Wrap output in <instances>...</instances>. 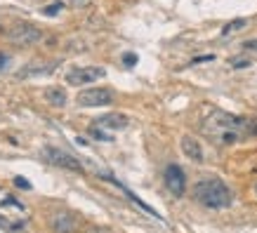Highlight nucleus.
Masks as SVG:
<instances>
[{"instance_id":"nucleus-1","label":"nucleus","mask_w":257,"mask_h":233,"mask_svg":"<svg viewBox=\"0 0 257 233\" xmlns=\"http://www.w3.org/2000/svg\"><path fill=\"white\" fill-rule=\"evenodd\" d=\"M203 134L215 144L231 146L243 139L257 137V118H243L224 111H212L210 116L203 120Z\"/></svg>"},{"instance_id":"nucleus-2","label":"nucleus","mask_w":257,"mask_h":233,"mask_svg":"<svg viewBox=\"0 0 257 233\" xmlns=\"http://www.w3.org/2000/svg\"><path fill=\"white\" fill-rule=\"evenodd\" d=\"M194 200L208 210H226L234 202V193L222 179H201L194 186Z\"/></svg>"},{"instance_id":"nucleus-3","label":"nucleus","mask_w":257,"mask_h":233,"mask_svg":"<svg viewBox=\"0 0 257 233\" xmlns=\"http://www.w3.org/2000/svg\"><path fill=\"white\" fill-rule=\"evenodd\" d=\"M8 38H10V43H15L19 47H33V45H38L45 36L31 22H15L8 29Z\"/></svg>"},{"instance_id":"nucleus-4","label":"nucleus","mask_w":257,"mask_h":233,"mask_svg":"<svg viewBox=\"0 0 257 233\" xmlns=\"http://www.w3.org/2000/svg\"><path fill=\"white\" fill-rule=\"evenodd\" d=\"M78 106L83 109H97V106H109L113 101V92L106 90V87H90V90H83L76 97Z\"/></svg>"},{"instance_id":"nucleus-5","label":"nucleus","mask_w":257,"mask_h":233,"mask_svg":"<svg viewBox=\"0 0 257 233\" xmlns=\"http://www.w3.org/2000/svg\"><path fill=\"white\" fill-rule=\"evenodd\" d=\"M104 76H106V71L101 66H78L66 73V83L69 85H90L94 80H101Z\"/></svg>"},{"instance_id":"nucleus-6","label":"nucleus","mask_w":257,"mask_h":233,"mask_svg":"<svg viewBox=\"0 0 257 233\" xmlns=\"http://www.w3.org/2000/svg\"><path fill=\"white\" fill-rule=\"evenodd\" d=\"M165 186H168V191H170L175 198H182V195L187 193V174H184V170L179 167V165L170 163L168 167H165Z\"/></svg>"},{"instance_id":"nucleus-7","label":"nucleus","mask_w":257,"mask_h":233,"mask_svg":"<svg viewBox=\"0 0 257 233\" xmlns=\"http://www.w3.org/2000/svg\"><path fill=\"white\" fill-rule=\"evenodd\" d=\"M43 153H45V158L50 160V163L57 165V167H62V170L83 172L80 160H78V158H73L71 153H66V151H59V148H55V146H45V148H43Z\"/></svg>"},{"instance_id":"nucleus-8","label":"nucleus","mask_w":257,"mask_h":233,"mask_svg":"<svg viewBox=\"0 0 257 233\" xmlns=\"http://www.w3.org/2000/svg\"><path fill=\"white\" fill-rule=\"evenodd\" d=\"M80 228V219L73 212H55L50 217V231L52 233H78Z\"/></svg>"},{"instance_id":"nucleus-9","label":"nucleus","mask_w":257,"mask_h":233,"mask_svg":"<svg viewBox=\"0 0 257 233\" xmlns=\"http://www.w3.org/2000/svg\"><path fill=\"white\" fill-rule=\"evenodd\" d=\"M59 66V62H52V59H47V62H29L26 66L17 71V78L19 80H29V78H38V76H52L55 69Z\"/></svg>"},{"instance_id":"nucleus-10","label":"nucleus","mask_w":257,"mask_h":233,"mask_svg":"<svg viewBox=\"0 0 257 233\" xmlns=\"http://www.w3.org/2000/svg\"><path fill=\"white\" fill-rule=\"evenodd\" d=\"M179 146H182V153L187 155L189 160H194V163H203V160H205L201 141L196 139V137H191V134H184L182 141H179Z\"/></svg>"},{"instance_id":"nucleus-11","label":"nucleus","mask_w":257,"mask_h":233,"mask_svg":"<svg viewBox=\"0 0 257 233\" xmlns=\"http://www.w3.org/2000/svg\"><path fill=\"white\" fill-rule=\"evenodd\" d=\"M94 125H99V127L109 130V132H120V130H125L130 125V118L125 116V113H106V116L97 118Z\"/></svg>"},{"instance_id":"nucleus-12","label":"nucleus","mask_w":257,"mask_h":233,"mask_svg":"<svg viewBox=\"0 0 257 233\" xmlns=\"http://www.w3.org/2000/svg\"><path fill=\"white\" fill-rule=\"evenodd\" d=\"M43 99H45L50 106L64 109V106H66V101H69V97H66V90H64V87L52 85V87H45V92H43Z\"/></svg>"},{"instance_id":"nucleus-13","label":"nucleus","mask_w":257,"mask_h":233,"mask_svg":"<svg viewBox=\"0 0 257 233\" xmlns=\"http://www.w3.org/2000/svg\"><path fill=\"white\" fill-rule=\"evenodd\" d=\"M87 134H90L94 141H113V137H111L109 130H104V127H99V125H90Z\"/></svg>"},{"instance_id":"nucleus-14","label":"nucleus","mask_w":257,"mask_h":233,"mask_svg":"<svg viewBox=\"0 0 257 233\" xmlns=\"http://www.w3.org/2000/svg\"><path fill=\"white\" fill-rule=\"evenodd\" d=\"M248 26V19H243V17H238V19H234V22H229L222 29V36H231V33H236V31H243Z\"/></svg>"},{"instance_id":"nucleus-15","label":"nucleus","mask_w":257,"mask_h":233,"mask_svg":"<svg viewBox=\"0 0 257 233\" xmlns=\"http://www.w3.org/2000/svg\"><path fill=\"white\" fill-rule=\"evenodd\" d=\"M229 66H231V69H248V66H252V57L250 55L231 57V59H229Z\"/></svg>"},{"instance_id":"nucleus-16","label":"nucleus","mask_w":257,"mask_h":233,"mask_svg":"<svg viewBox=\"0 0 257 233\" xmlns=\"http://www.w3.org/2000/svg\"><path fill=\"white\" fill-rule=\"evenodd\" d=\"M62 10H64V5H62V3H52L50 8H45V10H43V15H45V17H55V15H59Z\"/></svg>"},{"instance_id":"nucleus-17","label":"nucleus","mask_w":257,"mask_h":233,"mask_svg":"<svg viewBox=\"0 0 257 233\" xmlns=\"http://www.w3.org/2000/svg\"><path fill=\"white\" fill-rule=\"evenodd\" d=\"M15 186L24 188V191H31V181H26V179H22V177H15Z\"/></svg>"},{"instance_id":"nucleus-18","label":"nucleus","mask_w":257,"mask_h":233,"mask_svg":"<svg viewBox=\"0 0 257 233\" xmlns=\"http://www.w3.org/2000/svg\"><path fill=\"white\" fill-rule=\"evenodd\" d=\"M69 5H73V8H78V10H85L92 5V0H69Z\"/></svg>"},{"instance_id":"nucleus-19","label":"nucleus","mask_w":257,"mask_h":233,"mask_svg":"<svg viewBox=\"0 0 257 233\" xmlns=\"http://www.w3.org/2000/svg\"><path fill=\"white\" fill-rule=\"evenodd\" d=\"M123 64H125V66H135V64H137V55H133V52H125V55H123Z\"/></svg>"},{"instance_id":"nucleus-20","label":"nucleus","mask_w":257,"mask_h":233,"mask_svg":"<svg viewBox=\"0 0 257 233\" xmlns=\"http://www.w3.org/2000/svg\"><path fill=\"white\" fill-rule=\"evenodd\" d=\"M205 62H215V57L205 55V57H194V59H191V64H205Z\"/></svg>"},{"instance_id":"nucleus-21","label":"nucleus","mask_w":257,"mask_h":233,"mask_svg":"<svg viewBox=\"0 0 257 233\" xmlns=\"http://www.w3.org/2000/svg\"><path fill=\"white\" fill-rule=\"evenodd\" d=\"M243 50L248 52V50H257V40H245L243 43Z\"/></svg>"},{"instance_id":"nucleus-22","label":"nucleus","mask_w":257,"mask_h":233,"mask_svg":"<svg viewBox=\"0 0 257 233\" xmlns=\"http://www.w3.org/2000/svg\"><path fill=\"white\" fill-rule=\"evenodd\" d=\"M85 233H106V228H101V226H90Z\"/></svg>"},{"instance_id":"nucleus-23","label":"nucleus","mask_w":257,"mask_h":233,"mask_svg":"<svg viewBox=\"0 0 257 233\" xmlns=\"http://www.w3.org/2000/svg\"><path fill=\"white\" fill-rule=\"evenodd\" d=\"M8 64V55H0V66H5Z\"/></svg>"},{"instance_id":"nucleus-24","label":"nucleus","mask_w":257,"mask_h":233,"mask_svg":"<svg viewBox=\"0 0 257 233\" xmlns=\"http://www.w3.org/2000/svg\"><path fill=\"white\" fill-rule=\"evenodd\" d=\"M255 193H257V184H255Z\"/></svg>"}]
</instances>
